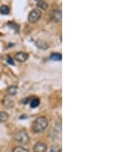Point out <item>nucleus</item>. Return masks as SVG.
Wrapping results in <instances>:
<instances>
[{
	"instance_id": "f257e3e1",
	"label": "nucleus",
	"mask_w": 138,
	"mask_h": 152,
	"mask_svg": "<svg viewBox=\"0 0 138 152\" xmlns=\"http://www.w3.org/2000/svg\"><path fill=\"white\" fill-rule=\"evenodd\" d=\"M48 125V119L44 116H40L32 122V130L34 133H42L47 128Z\"/></svg>"
},
{
	"instance_id": "f03ea898",
	"label": "nucleus",
	"mask_w": 138,
	"mask_h": 152,
	"mask_svg": "<svg viewBox=\"0 0 138 152\" xmlns=\"http://www.w3.org/2000/svg\"><path fill=\"white\" fill-rule=\"evenodd\" d=\"M13 138L20 144H26L29 142V136L25 130H19L16 132L13 135Z\"/></svg>"
},
{
	"instance_id": "7ed1b4c3",
	"label": "nucleus",
	"mask_w": 138,
	"mask_h": 152,
	"mask_svg": "<svg viewBox=\"0 0 138 152\" xmlns=\"http://www.w3.org/2000/svg\"><path fill=\"white\" fill-rule=\"evenodd\" d=\"M42 16V12L38 9H34L30 12L28 17V21L31 24H34L40 19Z\"/></svg>"
},
{
	"instance_id": "20e7f679",
	"label": "nucleus",
	"mask_w": 138,
	"mask_h": 152,
	"mask_svg": "<svg viewBox=\"0 0 138 152\" xmlns=\"http://www.w3.org/2000/svg\"><path fill=\"white\" fill-rule=\"evenodd\" d=\"M47 144L44 142H37L33 147V152H46Z\"/></svg>"
},
{
	"instance_id": "39448f33",
	"label": "nucleus",
	"mask_w": 138,
	"mask_h": 152,
	"mask_svg": "<svg viewBox=\"0 0 138 152\" xmlns=\"http://www.w3.org/2000/svg\"><path fill=\"white\" fill-rule=\"evenodd\" d=\"M15 59L18 62H25L28 58V55L25 52H17L14 56Z\"/></svg>"
},
{
	"instance_id": "423d86ee",
	"label": "nucleus",
	"mask_w": 138,
	"mask_h": 152,
	"mask_svg": "<svg viewBox=\"0 0 138 152\" xmlns=\"http://www.w3.org/2000/svg\"><path fill=\"white\" fill-rule=\"evenodd\" d=\"M52 20L55 22H60L62 20V11L61 10H54L52 13Z\"/></svg>"
},
{
	"instance_id": "0eeeda50",
	"label": "nucleus",
	"mask_w": 138,
	"mask_h": 152,
	"mask_svg": "<svg viewBox=\"0 0 138 152\" xmlns=\"http://www.w3.org/2000/svg\"><path fill=\"white\" fill-rule=\"evenodd\" d=\"M35 45L38 48H41V49H43V50H45V49H47L48 48V43L43 40L36 41Z\"/></svg>"
},
{
	"instance_id": "6e6552de",
	"label": "nucleus",
	"mask_w": 138,
	"mask_h": 152,
	"mask_svg": "<svg viewBox=\"0 0 138 152\" xmlns=\"http://www.w3.org/2000/svg\"><path fill=\"white\" fill-rule=\"evenodd\" d=\"M8 118H9V114L7 112H0V124L7 121Z\"/></svg>"
},
{
	"instance_id": "1a4fd4ad",
	"label": "nucleus",
	"mask_w": 138,
	"mask_h": 152,
	"mask_svg": "<svg viewBox=\"0 0 138 152\" xmlns=\"http://www.w3.org/2000/svg\"><path fill=\"white\" fill-rule=\"evenodd\" d=\"M17 90H18V88L16 85H11V86L8 87L7 88V94L10 96H12V95H15L17 92Z\"/></svg>"
},
{
	"instance_id": "9d476101",
	"label": "nucleus",
	"mask_w": 138,
	"mask_h": 152,
	"mask_svg": "<svg viewBox=\"0 0 138 152\" xmlns=\"http://www.w3.org/2000/svg\"><path fill=\"white\" fill-rule=\"evenodd\" d=\"M37 7H38V9H41L42 10H46V9H48V4H47V2L41 0V1H38V2H37Z\"/></svg>"
},
{
	"instance_id": "9b49d317",
	"label": "nucleus",
	"mask_w": 138,
	"mask_h": 152,
	"mask_svg": "<svg viewBox=\"0 0 138 152\" xmlns=\"http://www.w3.org/2000/svg\"><path fill=\"white\" fill-rule=\"evenodd\" d=\"M50 59L53 61H61L62 59V54L60 53H57V52H54V53H52L50 55Z\"/></svg>"
},
{
	"instance_id": "f8f14e48",
	"label": "nucleus",
	"mask_w": 138,
	"mask_h": 152,
	"mask_svg": "<svg viewBox=\"0 0 138 152\" xmlns=\"http://www.w3.org/2000/svg\"><path fill=\"white\" fill-rule=\"evenodd\" d=\"M39 104H40V100H39V98H34V99H32L30 102V106L31 108H37Z\"/></svg>"
},
{
	"instance_id": "ddd939ff",
	"label": "nucleus",
	"mask_w": 138,
	"mask_h": 152,
	"mask_svg": "<svg viewBox=\"0 0 138 152\" xmlns=\"http://www.w3.org/2000/svg\"><path fill=\"white\" fill-rule=\"evenodd\" d=\"M3 104H4V106L6 107V108H12V107L14 106V103H13V102H12V100H10V99H5L4 101H3Z\"/></svg>"
},
{
	"instance_id": "4468645a",
	"label": "nucleus",
	"mask_w": 138,
	"mask_h": 152,
	"mask_svg": "<svg viewBox=\"0 0 138 152\" xmlns=\"http://www.w3.org/2000/svg\"><path fill=\"white\" fill-rule=\"evenodd\" d=\"M9 8L8 6H6V5H3L0 7V12L3 15H7L9 13Z\"/></svg>"
},
{
	"instance_id": "2eb2a0df",
	"label": "nucleus",
	"mask_w": 138,
	"mask_h": 152,
	"mask_svg": "<svg viewBox=\"0 0 138 152\" xmlns=\"http://www.w3.org/2000/svg\"><path fill=\"white\" fill-rule=\"evenodd\" d=\"M12 152H29V151L22 147H16L13 148Z\"/></svg>"
},
{
	"instance_id": "dca6fc26",
	"label": "nucleus",
	"mask_w": 138,
	"mask_h": 152,
	"mask_svg": "<svg viewBox=\"0 0 138 152\" xmlns=\"http://www.w3.org/2000/svg\"><path fill=\"white\" fill-rule=\"evenodd\" d=\"M50 152H61V147L58 145H54L51 148Z\"/></svg>"
},
{
	"instance_id": "f3484780",
	"label": "nucleus",
	"mask_w": 138,
	"mask_h": 152,
	"mask_svg": "<svg viewBox=\"0 0 138 152\" xmlns=\"http://www.w3.org/2000/svg\"><path fill=\"white\" fill-rule=\"evenodd\" d=\"M7 61H8V63H10L11 65H14V63H13V62H12V58H9V57H8V58Z\"/></svg>"
}]
</instances>
